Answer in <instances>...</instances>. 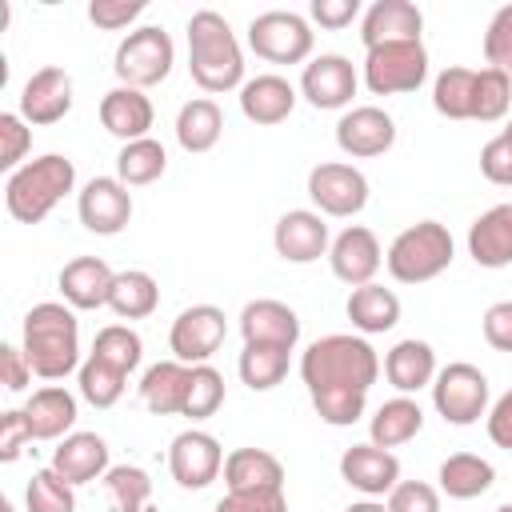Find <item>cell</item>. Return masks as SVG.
Returning <instances> with one entry per match:
<instances>
[{"mask_svg": "<svg viewBox=\"0 0 512 512\" xmlns=\"http://www.w3.org/2000/svg\"><path fill=\"white\" fill-rule=\"evenodd\" d=\"M472 92H476V68H444L432 84V108L448 120H472Z\"/></svg>", "mask_w": 512, "mask_h": 512, "instance_id": "f35d334b", "label": "cell"}, {"mask_svg": "<svg viewBox=\"0 0 512 512\" xmlns=\"http://www.w3.org/2000/svg\"><path fill=\"white\" fill-rule=\"evenodd\" d=\"M20 348L32 364V376L40 380H64L68 372L80 368V324L72 304H32L24 316V336Z\"/></svg>", "mask_w": 512, "mask_h": 512, "instance_id": "7a4b0ae2", "label": "cell"}, {"mask_svg": "<svg viewBox=\"0 0 512 512\" xmlns=\"http://www.w3.org/2000/svg\"><path fill=\"white\" fill-rule=\"evenodd\" d=\"M488 392H492L488 376L476 364H468V360L444 364L436 372V380H432V404L456 428H468L480 416H488Z\"/></svg>", "mask_w": 512, "mask_h": 512, "instance_id": "9c48e42d", "label": "cell"}, {"mask_svg": "<svg viewBox=\"0 0 512 512\" xmlns=\"http://www.w3.org/2000/svg\"><path fill=\"white\" fill-rule=\"evenodd\" d=\"M308 16H312L320 28L340 32V28H348V24L360 16V0H312V4H308Z\"/></svg>", "mask_w": 512, "mask_h": 512, "instance_id": "816d5d0a", "label": "cell"}, {"mask_svg": "<svg viewBox=\"0 0 512 512\" xmlns=\"http://www.w3.org/2000/svg\"><path fill=\"white\" fill-rule=\"evenodd\" d=\"M80 224L96 236H116L132 220V192L116 176H92L76 196Z\"/></svg>", "mask_w": 512, "mask_h": 512, "instance_id": "5bb4252c", "label": "cell"}, {"mask_svg": "<svg viewBox=\"0 0 512 512\" xmlns=\"http://www.w3.org/2000/svg\"><path fill=\"white\" fill-rule=\"evenodd\" d=\"M344 512H388V504H380V500H356Z\"/></svg>", "mask_w": 512, "mask_h": 512, "instance_id": "6f0895ef", "label": "cell"}, {"mask_svg": "<svg viewBox=\"0 0 512 512\" xmlns=\"http://www.w3.org/2000/svg\"><path fill=\"white\" fill-rule=\"evenodd\" d=\"M292 108H296V88L276 72H260V76L244 80V88H240V112H244V120L260 124V128L288 120Z\"/></svg>", "mask_w": 512, "mask_h": 512, "instance_id": "cb8c5ba5", "label": "cell"}, {"mask_svg": "<svg viewBox=\"0 0 512 512\" xmlns=\"http://www.w3.org/2000/svg\"><path fill=\"white\" fill-rule=\"evenodd\" d=\"M228 492H276L284 488V464L268 448H236L224 456Z\"/></svg>", "mask_w": 512, "mask_h": 512, "instance_id": "f546056e", "label": "cell"}, {"mask_svg": "<svg viewBox=\"0 0 512 512\" xmlns=\"http://www.w3.org/2000/svg\"><path fill=\"white\" fill-rule=\"evenodd\" d=\"M428 80V52L420 40L380 44L364 52V84L372 96H400L416 92Z\"/></svg>", "mask_w": 512, "mask_h": 512, "instance_id": "52a82bcc", "label": "cell"}, {"mask_svg": "<svg viewBox=\"0 0 512 512\" xmlns=\"http://www.w3.org/2000/svg\"><path fill=\"white\" fill-rule=\"evenodd\" d=\"M452 256H456L452 232L440 220H420V224H408L392 240L384 264H388L392 280H400V284H428L440 272H448Z\"/></svg>", "mask_w": 512, "mask_h": 512, "instance_id": "5b68a950", "label": "cell"}, {"mask_svg": "<svg viewBox=\"0 0 512 512\" xmlns=\"http://www.w3.org/2000/svg\"><path fill=\"white\" fill-rule=\"evenodd\" d=\"M216 512H288V500H284V488L276 492H228Z\"/></svg>", "mask_w": 512, "mask_h": 512, "instance_id": "f907efd6", "label": "cell"}, {"mask_svg": "<svg viewBox=\"0 0 512 512\" xmlns=\"http://www.w3.org/2000/svg\"><path fill=\"white\" fill-rule=\"evenodd\" d=\"M0 376H4V388H8V392H24V388H28L32 364H28L24 348H16V344H4V348H0Z\"/></svg>", "mask_w": 512, "mask_h": 512, "instance_id": "9f6ffc18", "label": "cell"}, {"mask_svg": "<svg viewBox=\"0 0 512 512\" xmlns=\"http://www.w3.org/2000/svg\"><path fill=\"white\" fill-rule=\"evenodd\" d=\"M272 244H276V256L288 260V264H312V260H320V256L332 248L328 224H324V216L312 212V208H292V212H284V216L276 220V228H272Z\"/></svg>", "mask_w": 512, "mask_h": 512, "instance_id": "2e32d148", "label": "cell"}, {"mask_svg": "<svg viewBox=\"0 0 512 512\" xmlns=\"http://www.w3.org/2000/svg\"><path fill=\"white\" fill-rule=\"evenodd\" d=\"M144 8H148L144 0H92V4H88V20H92L96 28H104V32H120V28H128Z\"/></svg>", "mask_w": 512, "mask_h": 512, "instance_id": "681fc988", "label": "cell"}, {"mask_svg": "<svg viewBox=\"0 0 512 512\" xmlns=\"http://www.w3.org/2000/svg\"><path fill=\"white\" fill-rule=\"evenodd\" d=\"M156 304H160V284H156L148 272H140V268L116 272L108 308H112L120 320H144V316L156 312Z\"/></svg>", "mask_w": 512, "mask_h": 512, "instance_id": "e575fe53", "label": "cell"}, {"mask_svg": "<svg viewBox=\"0 0 512 512\" xmlns=\"http://www.w3.org/2000/svg\"><path fill=\"white\" fill-rule=\"evenodd\" d=\"M436 480H440V492L448 500H476L496 484V468L476 452H452L440 464Z\"/></svg>", "mask_w": 512, "mask_h": 512, "instance_id": "836d02e7", "label": "cell"}, {"mask_svg": "<svg viewBox=\"0 0 512 512\" xmlns=\"http://www.w3.org/2000/svg\"><path fill=\"white\" fill-rule=\"evenodd\" d=\"M92 356L108 360V364L120 368V372H136V368H140V356H144V340H140L128 324H108V328L96 332Z\"/></svg>", "mask_w": 512, "mask_h": 512, "instance_id": "7bdbcfd3", "label": "cell"}, {"mask_svg": "<svg viewBox=\"0 0 512 512\" xmlns=\"http://www.w3.org/2000/svg\"><path fill=\"white\" fill-rule=\"evenodd\" d=\"M164 168H168V152H164V144L152 140V136L124 144L120 156H116V180L128 184V188H140V184L160 180Z\"/></svg>", "mask_w": 512, "mask_h": 512, "instance_id": "8d00e7d4", "label": "cell"}, {"mask_svg": "<svg viewBox=\"0 0 512 512\" xmlns=\"http://www.w3.org/2000/svg\"><path fill=\"white\" fill-rule=\"evenodd\" d=\"M424 32V12L412 0H376L364 20H360V40L364 52L380 44H400V40H420Z\"/></svg>", "mask_w": 512, "mask_h": 512, "instance_id": "ffe728a7", "label": "cell"}, {"mask_svg": "<svg viewBox=\"0 0 512 512\" xmlns=\"http://www.w3.org/2000/svg\"><path fill=\"white\" fill-rule=\"evenodd\" d=\"M24 508L28 512H76V492L72 484L48 464V468H36L28 488H24Z\"/></svg>", "mask_w": 512, "mask_h": 512, "instance_id": "60d3db41", "label": "cell"}, {"mask_svg": "<svg viewBox=\"0 0 512 512\" xmlns=\"http://www.w3.org/2000/svg\"><path fill=\"white\" fill-rule=\"evenodd\" d=\"M220 404H224V376L212 364H192V384H188V400H184L180 416L208 420L220 412Z\"/></svg>", "mask_w": 512, "mask_h": 512, "instance_id": "ee69618b", "label": "cell"}, {"mask_svg": "<svg viewBox=\"0 0 512 512\" xmlns=\"http://www.w3.org/2000/svg\"><path fill=\"white\" fill-rule=\"evenodd\" d=\"M52 468L76 488V484H92V480H104V472L112 468L108 464V444L104 436L96 432H72L64 436L56 448H52Z\"/></svg>", "mask_w": 512, "mask_h": 512, "instance_id": "603a6c76", "label": "cell"}, {"mask_svg": "<svg viewBox=\"0 0 512 512\" xmlns=\"http://www.w3.org/2000/svg\"><path fill=\"white\" fill-rule=\"evenodd\" d=\"M28 120L20 112H0V168L12 176L24 160V152L32 148V132L24 128Z\"/></svg>", "mask_w": 512, "mask_h": 512, "instance_id": "bcb514c9", "label": "cell"}, {"mask_svg": "<svg viewBox=\"0 0 512 512\" xmlns=\"http://www.w3.org/2000/svg\"><path fill=\"white\" fill-rule=\"evenodd\" d=\"M504 132H508V136H512V124H508V128H504Z\"/></svg>", "mask_w": 512, "mask_h": 512, "instance_id": "94428289", "label": "cell"}, {"mask_svg": "<svg viewBox=\"0 0 512 512\" xmlns=\"http://www.w3.org/2000/svg\"><path fill=\"white\" fill-rule=\"evenodd\" d=\"M480 172H484V180H492L500 188H512V136L508 132L492 136L480 148Z\"/></svg>", "mask_w": 512, "mask_h": 512, "instance_id": "c3c4849f", "label": "cell"}, {"mask_svg": "<svg viewBox=\"0 0 512 512\" xmlns=\"http://www.w3.org/2000/svg\"><path fill=\"white\" fill-rule=\"evenodd\" d=\"M188 384H192V364L160 360L140 380V404L152 416H180L184 400H188Z\"/></svg>", "mask_w": 512, "mask_h": 512, "instance_id": "f1b7e54d", "label": "cell"}, {"mask_svg": "<svg viewBox=\"0 0 512 512\" xmlns=\"http://www.w3.org/2000/svg\"><path fill=\"white\" fill-rule=\"evenodd\" d=\"M124 384H128V372L112 368L108 360L92 356L80 364V396L92 404V408H112L120 396H124Z\"/></svg>", "mask_w": 512, "mask_h": 512, "instance_id": "ab89813d", "label": "cell"}, {"mask_svg": "<svg viewBox=\"0 0 512 512\" xmlns=\"http://www.w3.org/2000/svg\"><path fill=\"white\" fill-rule=\"evenodd\" d=\"M72 188H76V164L60 152H44L8 176L4 208L16 224H40Z\"/></svg>", "mask_w": 512, "mask_h": 512, "instance_id": "277c9868", "label": "cell"}, {"mask_svg": "<svg viewBox=\"0 0 512 512\" xmlns=\"http://www.w3.org/2000/svg\"><path fill=\"white\" fill-rule=\"evenodd\" d=\"M512 104V76L500 68H480L476 72V92H472V120L496 124Z\"/></svg>", "mask_w": 512, "mask_h": 512, "instance_id": "b9f144b4", "label": "cell"}, {"mask_svg": "<svg viewBox=\"0 0 512 512\" xmlns=\"http://www.w3.org/2000/svg\"><path fill=\"white\" fill-rule=\"evenodd\" d=\"M20 412L28 420L32 440H64L72 436V424H76V396L60 384H48V388H36Z\"/></svg>", "mask_w": 512, "mask_h": 512, "instance_id": "484cf974", "label": "cell"}, {"mask_svg": "<svg viewBox=\"0 0 512 512\" xmlns=\"http://www.w3.org/2000/svg\"><path fill=\"white\" fill-rule=\"evenodd\" d=\"M168 472L180 488H208L220 472H224V448L212 432L188 428L180 436H172L168 444Z\"/></svg>", "mask_w": 512, "mask_h": 512, "instance_id": "7c38bea8", "label": "cell"}, {"mask_svg": "<svg viewBox=\"0 0 512 512\" xmlns=\"http://www.w3.org/2000/svg\"><path fill=\"white\" fill-rule=\"evenodd\" d=\"M104 500L112 512H144L152 500V480L136 464H116L104 472Z\"/></svg>", "mask_w": 512, "mask_h": 512, "instance_id": "74e56055", "label": "cell"}, {"mask_svg": "<svg viewBox=\"0 0 512 512\" xmlns=\"http://www.w3.org/2000/svg\"><path fill=\"white\" fill-rule=\"evenodd\" d=\"M68 112H72V76L64 68L48 64V68H40V72H32L24 80V88H20V116L28 124L44 128V124L64 120Z\"/></svg>", "mask_w": 512, "mask_h": 512, "instance_id": "ac0fdd59", "label": "cell"}, {"mask_svg": "<svg viewBox=\"0 0 512 512\" xmlns=\"http://www.w3.org/2000/svg\"><path fill=\"white\" fill-rule=\"evenodd\" d=\"M152 120H156V108H152V100L140 88L116 84L112 92L100 96V124H104V132H112L124 144L144 140L148 128H152Z\"/></svg>", "mask_w": 512, "mask_h": 512, "instance_id": "44dd1931", "label": "cell"}, {"mask_svg": "<svg viewBox=\"0 0 512 512\" xmlns=\"http://www.w3.org/2000/svg\"><path fill=\"white\" fill-rule=\"evenodd\" d=\"M484 428H488V440L496 444V448H504V452H512V388L488 408V416H484Z\"/></svg>", "mask_w": 512, "mask_h": 512, "instance_id": "11a10c76", "label": "cell"}, {"mask_svg": "<svg viewBox=\"0 0 512 512\" xmlns=\"http://www.w3.org/2000/svg\"><path fill=\"white\" fill-rule=\"evenodd\" d=\"M28 440H32V432H28L24 412H4V416H0V460L12 464V460L24 452Z\"/></svg>", "mask_w": 512, "mask_h": 512, "instance_id": "db71d44e", "label": "cell"}, {"mask_svg": "<svg viewBox=\"0 0 512 512\" xmlns=\"http://www.w3.org/2000/svg\"><path fill=\"white\" fill-rule=\"evenodd\" d=\"M4 512H12V504H8V500H4Z\"/></svg>", "mask_w": 512, "mask_h": 512, "instance_id": "91938a15", "label": "cell"}, {"mask_svg": "<svg viewBox=\"0 0 512 512\" xmlns=\"http://www.w3.org/2000/svg\"><path fill=\"white\" fill-rule=\"evenodd\" d=\"M376 376L380 356L364 336L332 332L312 340L300 356V380L312 396V408L332 428H348L364 416V400Z\"/></svg>", "mask_w": 512, "mask_h": 512, "instance_id": "6da1fadb", "label": "cell"}, {"mask_svg": "<svg viewBox=\"0 0 512 512\" xmlns=\"http://www.w3.org/2000/svg\"><path fill=\"white\" fill-rule=\"evenodd\" d=\"M344 312H348V320H352V328L360 336H380V332H388V328L400 324V296L392 288H384V284L372 280V284L352 288Z\"/></svg>", "mask_w": 512, "mask_h": 512, "instance_id": "4dcf8cb0", "label": "cell"}, {"mask_svg": "<svg viewBox=\"0 0 512 512\" xmlns=\"http://www.w3.org/2000/svg\"><path fill=\"white\" fill-rule=\"evenodd\" d=\"M496 512H512V504H500V508H496Z\"/></svg>", "mask_w": 512, "mask_h": 512, "instance_id": "680465c9", "label": "cell"}, {"mask_svg": "<svg viewBox=\"0 0 512 512\" xmlns=\"http://www.w3.org/2000/svg\"><path fill=\"white\" fill-rule=\"evenodd\" d=\"M356 84H360V76H356L352 60L340 52H324V56L308 60L300 72V96L320 112L348 108L356 96Z\"/></svg>", "mask_w": 512, "mask_h": 512, "instance_id": "4fadbf2b", "label": "cell"}, {"mask_svg": "<svg viewBox=\"0 0 512 512\" xmlns=\"http://www.w3.org/2000/svg\"><path fill=\"white\" fill-rule=\"evenodd\" d=\"M176 64V44L172 36L160 28V24H144V28H132L120 44H116V56H112V72L124 88H152L160 80H168Z\"/></svg>", "mask_w": 512, "mask_h": 512, "instance_id": "8992f818", "label": "cell"}, {"mask_svg": "<svg viewBox=\"0 0 512 512\" xmlns=\"http://www.w3.org/2000/svg\"><path fill=\"white\" fill-rule=\"evenodd\" d=\"M424 428V408L412 400V396H392V400H384L380 408H376V416L368 420V440L376 444V448H400V444H408L416 432Z\"/></svg>", "mask_w": 512, "mask_h": 512, "instance_id": "1f68e13d", "label": "cell"}, {"mask_svg": "<svg viewBox=\"0 0 512 512\" xmlns=\"http://www.w3.org/2000/svg\"><path fill=\"white\" fill-rule=\"evenodd\" d=\"M328 264H332V276L360 288V284H372V276L380 272L384 264V252H380V240L364 228V224H348L332 248H328Z\"/></svg>", "mask_w": 512, "mask_h": 512, "instance_id": "d6986e66", "label": "cell"}, {"mask_svg": "<svg viewBox=\"0 0 512 512\" xmlns=\"http://www.w3.org/2000/svg\"><path fill=\"white\" fill-rule=\"evenodd\" d=\"M240 336L244 344H280V348H296L300 340V316L280 304V300H252L240 312Z\"/></svg>", "mask_w": 512, "mask_h": 512, "instance_id": "d4e9b609", "label": "cell"}, {"mask_svg": "<svg viewBox=\"0 0 512 512\" xmlns=\"http://www.w3.org/2000/svg\"><path fill=\"white\" fill-rule=\"evenodd\" d=\"M312 44L316 36L300 12L272 8L248 20V48L268 64H304L312 56Z\"/></svg>", "mask_w": 512, "mask_h": 512, "instance_id": "ba28073f", "label": "cell"}, {"mask_svg": "<svg viewBox=\"0 0 512 512\" xmlns=\"http://www.w3.org/2000/svg\"><path fill=\"white\" fill-rule=\"evenodd\" d=\"M388 512H440V492L424 480H400L388 492Z\"/></svg>", "mask_w": 512, "mask_h": 512, "instance_id": "7dc6e473", "label": "cell"}, {"mask_svg": "<svg viewBox=\"0 0 512 512\" xmlns=\"http://www.w3.org/2000/svg\"><path fill=\"white\" fill-rule=\"evenodd\" d=\"M484 60L488 68H500L512 76V4L496 8V16L484 28Z\"/></svg>", "mask_w": 512, "mask_h": 512, "instance_id": "f6af8a7d", "label": "cell"}, {"mask_svg": "<svg viewBox=\"0 0 512 512\" xmlns=\"http://www.w3.org/2000/svg\"><path fill=\"white\" fill-rule=\"evenodd\" d=\"M188 72L204 92H232L244 88V52L240 40L232 32V24L212 12L200 8L188 20Z\"/></svg>", "mask_w": 512, "mask_h": 512, "instance_id": "3957f363", "label": "cell"}, {"mask_svg": "<svg viewBox=\"0 0 512 512\" xmlns=\"http://www.w3.org/2000/svg\"><path fill=\"white\" fill-rule=\"evenodd\" d=\"M308 196L320 216H356L368 204V176L352 164L324 160L308 172Z\"/></svg>", "mask_w": 512, "mask_h": 512, "instance_id": "8fae6325", "label": "cell"}, {"mask_svg": "<svg viewBox=\"0 0 512 512\" xmlns=\"http://www.w3.org/2000/svg\"><path fill=\"white\" fill-rule=\"evenodd\" d=\"M220 132H224V112H220V104L208 100V96L188 100V104L180 108V116H176V144H180L184 152H192V156L212 152V148L220 144Z\"/></svg>", "mask_w": 512, "mask_h": 512, "instance_id": "d6a6232c", "label": "cell"}, {"mask_svg": "<svg viewBox=\"0 0 512 512\" xmlns=\"http://www.w3.org/2000/svg\"><path fill=\"white\" fill-rule=\"evenodd\" d=\"M288 356L292 348H280V344H244L236 372L252 392H268L288 376Z\"/></svg>", "mask_w": 512, "mask_h": 512, "instance_id": "d590c367", "label": "cell"}, {"mask_svg": "<svg viewBox=\"0 0 512 512\" xmlns=\"http://www.w3.org/2000/svg\"><path fill=\"white\" fill-rule=\"evenodd\" d=\"M336 144L344 156L352 160H372V156H384L392 144H396V120L376 108V104H360V108H348L340 120H336Z\"/></svg>", "mask_w": 512, "mask_h": 512, "instance_id": "9a60e30c", "label": "cell"}, {"mask_svg": "<svg viewBox=\"0 0 512 512\" xmlns=\"http://www.w3.org/2000/svg\"><path fill=\"white\" fill-rule=\"evenodd\" d=\"M436 372H440V368H436L432 344H428V340H416V336L392 344L388 356H384V376H388V384H392L400 396L420 392V388H432Z\"/></svg>", "mask_w": 512, "mask_h": 512, "instance_id": "83f0119b", "label": "cell"}, {"mask_svg": "<svg viewBox=\"0 0 512 512\" xmlns=\"http://www.w3.org/2000/svg\"><path fill=\"white\" fill-rule=\"evenodd\" d=\"M224 336H228L224 312L216 304H192L172 320L168 348H172V360L180 364H208L220 352Z\"/></svg>", "mask_w": 512, "mask_h": 512, "instance_id": "30bf717a", "label": "cell"}, {"mask_svg": "<svg viewBox=\"0 0 512 512\" xmlns=\"http://www.w3.org/2000/svg\"><path fill=\"white\" fill-rule=\"evenodd\" d=\"M468 256L480 268H508L512 264V204H492L468 228Z\"/></svg>", "mask_w": 512, "mask_h": 512, "instance_id": "4316f807", "label": "cell"}, {"mask_svg": "<svg viewBox=\"0 0 512 512\" xmlns=\"http://www.w3.org/2000/svg\"><path fill=\"white\" fill-rule=\"evenodd\" d=\"M340 476H344L348 488H356L368 500H376V496H388L400 484V460L388 448H376L372 440L368 444H352L340 456Z\"/></svg>", "mask_w": 512, "mask_h": 512, "instance_id": "e0dca14e", "label": "cell"}, {"mask_svg": "<svg viewBox=\"0 0 512 512\" xmlns=\"http://www.w3.org/2000/svg\"><path fill=\"white\" fill-rule=\"evenodd\" d=\"M484 340L496 352H512V300H496L484 312Z\"/></svg>", "mask_w": 512, "mask_h": 512, "instance_id": "f5cc1de1", "label": "cell"}, {"mask_svg": "<svg viewBox=\"0 0 512 512\" xmlns=\"http://www.w3.org/2000/svg\"><path fill=\"white\" fill-rule=\"evenodd\" d=\"M112 280L116 272L100 260V256H76L60 268L56 284H60V296L80 308V312H92V308H104L108 296H112Z\"/></svg>", "mask_w": 512, "mask_h": 512, "instance_id": "7402d4cb", "label": "cell"}]
</instances>
